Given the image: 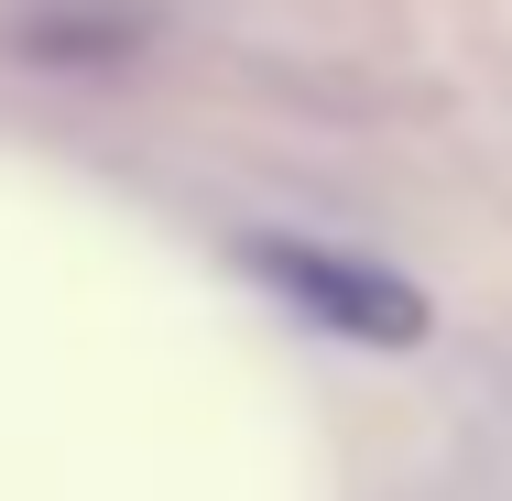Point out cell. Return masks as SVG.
Instances as JSON below:
<instances>
[{
	"label": "cell",
	"mask_w": 512,
	"mask_h": 501,
	"mask_svg": "<svg viewBox=\"0 0 512 501\" xmlns=\"http://www.w3.org/2000/svg\"><path fill=\"white\" fill-rule=\"evenodd\" d=\"M240 273L349 349H425V327H436L414 273L371 262V251H338V240H306V229H240Z\"/></svg>",
	"instance_id": "obj_1"
}]
</instances>
